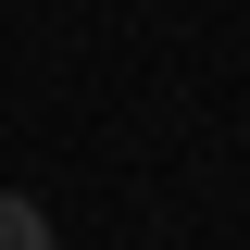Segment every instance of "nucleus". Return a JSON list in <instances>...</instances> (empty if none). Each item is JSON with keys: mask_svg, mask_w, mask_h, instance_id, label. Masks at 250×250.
<instances>
[{"mask_svg": "<svg viewBox=\"0 0 250 250\" xmlns=\"http://www.w3.org/2000/svg\"><path fill=\"white\" fill-rule=\"evenodd\" d=\"M0 250H50V213H38L25 188H0Z\"/></svg>", "mask_w": 250, "mask_h": 250, "instance_id": "obj_1", "label": "nucleus"}]
</instances>
